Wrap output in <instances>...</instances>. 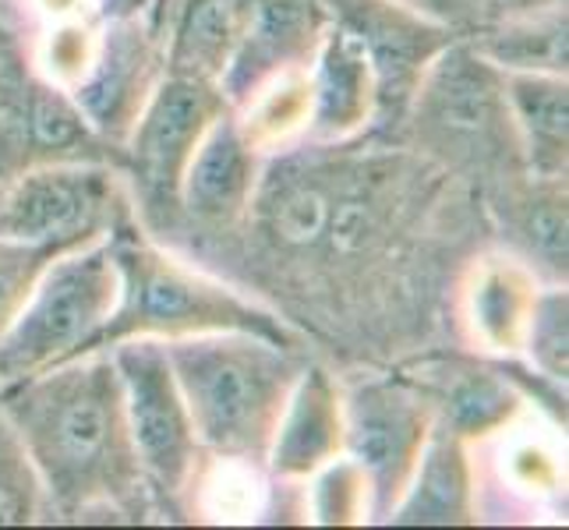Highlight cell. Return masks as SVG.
Here are the masks:
<instances>
[{
    "mask_svg": "<svg viewBox=\"0 0 569 530\" xmlns=\"http://www.w3.org/2000/svg\"><path fill=\"white\" fill-rule=\"evenodd\" d=\"M0 410L36 467L47 523L156 520L110 350L78 353L0 386Z\"/></svg>",
    "mask_w": 569,
    "mask_h": 530,
    "instance_id": "1",
    "label": "cell"
},
{
    "mask_svg": "<svg viewBox=\"0 0 569 530\" xmlns=\"http://www.w3.org/2000/svg\"><path fill=\"white\" fill-rule=\"evenodd\" d=\"M160 343L202 453L209 460L266 467L272 431L308 364L305 350L251 332H209Z\"/></svg>",
    "mask_w": 569,
    "mask_h": 530,
    "instance_id": "2",
    "label": "cell"
},
{
    "mask_svg": "<svg viewBox=\"0 0 569 530\" xmlns=\"http://www.w3.org/2000/svg\"><path fill=\"white\" fill-rule=\"evenodd\" d=\"M110 251L121 293L92 350H110L121 340H184L209 332H251L287 347H305L301 332L277 308L173 254L142 227L113 233Z\"/></svg>",
    "mask_w": 569,
    "mask_h": 530,
    "instance_id": "3",
    "label": "cell"
},
{
    "mask_svg": "<svg viewBox=\"0 0 569 530\" xmlns=\"http://www.w3.org/2000/svg\"><path fill=\"white\" fill-rule=\"evenodd\" d=\"M392 142L478 188L523 170L506 74L463 36L428 64Z\"/></svg>",
    "mask_w": 569,
    "mask_h": 530,
    "instance_id": "4",
    "label": "cell"
},
{
    "mask_svg": "<svg viewBox=\"0 0 569 530\" xmlns=\"http://www.w3.org/2000/svg\"><path fill=\"white\" fill-rule=\"evenodd\" d=\"M121 277L110 238L57 254L0 332V386L89 353L117 308Z\"/></svg>",
    "mask_w": 569,
    "mask_h": 530,
    "instance_id": "5",
    "label": "cell"
},
{
    "mask_svg": "<svg viewBox=\"0 0 569 530\" xmlns=\"http://www.w3.org/2000/svg\"><path fill=\"white\" fill-rule=\"evenodd\" d=\"M121 379L124 421L156 520L191 523V492L206 453L160 340H121L110 347Z\"/></svg>",
    "mask_w": 569,
    "mask_h": 530,
    "instance_id": "6",
    "label": "cell"
},
{
    "mask_svg": "<svg viewBox=\"0 0 569 530\" xmlns=\"http://www.w3.org/2000/svg\"><path fill=\"white\" fill-rule=\"evenodd\" d=\"M233 110L223 89L206 78L163 74L121 146V170L128 177L134 212L149 238H173L181 223V177L194 149Z\"/></svg>",
    "mask_w": 569,
    "mask_h": 530,
    "instance_id": "7",
    "label": "cell"
},
{
    "mask_svg": "<svg viewBox=\"0 0 569 530\" xmlns=\"http://www.w3.org/2000/svg\"><path fill=\"white\" fill-rule=\"evenodd\" d=\"M86 160L121 167V152L89 124L74 96L36 64L22 32L0 14V184L29 167Z\"/></svg>",
    "mask_w": 569,
    "mask_h": 530,
    "instance_id": "8",
    "label": "cell"
},
{
    "mask_svg": "<svg viewBox=\"0 0 569 530\" xmlns=\"http://www.w3.org/2000/svg\"><path fill=\"white\" fill-rule=\"evenodd\" d=\"M142 227L128 177L117 163H43L29 167L0 191V233L64 251Z\"/></svg>",
    "mask_w": 569,
    "mask_h": 530,
    "instance_id": "9",
    "label": "cell"
},
{
    "mask_svg": "<svg viewBox=\"0 0 569 530\" xmlns=\"http://www.w3.org/2000/svg\"><path fill=\"white\" fill-rule=\"evenodd\" d=\"M392 371L421 392L436 428H446L467 446L513 428L527 400L552 410V418L566 424V389L538 379L527 364L517 368L513 358L449 350L410 358Z\"/></svg>",
    "mask_w": 569,
    "mask_h": 530,
    "instance_id": "10",
    "label": "cell"
},
{
    "mask_svg": "<svg viewBox=\"0 0 569 530\" xmlns=\"http://www.w3.org/2000/svg\"><path fill=\"white\" fill-rule=\"evenodd\" d=\"M343 386V457L358 463L371 523H386L431 436V410L400 371H358Z\"/></svg>",
    "mask_w": 569,
    "mask_h": 530,
    "instance_id": "11",
    "label": "cell"
},
{
    "mask_svg": "<svg viewBox=\"0 0 569 530\" xmlns=\"http://www.w3.org/2000/svg\"><path fill=\"white\" fill-rule=\"evenodd\" d=\"M322 8L329 22L361 47L376 74V128L365 139L392 142L421 74L460 36L397 0H322Z\"/></svg>",
    "mask_w": 569,
    "mask_h": 530,
    "instance_id": "12",
    "label": "cell"
},
{
    "mask_svg": "<svg viewBox=\"0 0 569 530\" xmlns=\"http://www.w3.org/2000/svg\"><path fill=\"white\" fill-rule=\"evenodd\" d=\"M167 74L156 0L131 11H103L96 53L68 89L89 124L121 152L156 82Z\"/></svg>",
    "mask_w": 569,
    "mask_h": 530,
    "instance_id": "13",
    "label": "cell"
},
{
    "mask_svg": "<svg viewBox=\"0 0 569 530\" xmlns=\"http://www.w3.org/2000/svg\"><path fill=\"white\" fill-rule=\"evenodd\" d=\"M262 167L266 156L251 146L238 113L227 110L216 117L181 177V223L170 241H178L184 230H199L202 238L241 233Z\"/></svg>",
    "mask_w": 569,
    "mask_h": 530,
    "instance_id": "14",
    "label": "cell"
},
{
    "mask_svg": "<svg viewBox=\"0 0 569 530\" xmlns=\"http://www.w3.org/2000/svg\"><path fill=\"white\" fill-rule=\"evenodd\" d=\"M502 251L520 259L541 283L569 277V177L513 173L481 188Z\"/></svg>",
    "mask_w": 569,
    "mask_h": 530,
    "instance_id": "15",
    "label": "cell"
},
{
    "mask_svg": "<svg viewBox=\"0 0 569 530\" xmlns=\"http://www.w3.org/2000/svg\"><path fill=\"white\" fill-rule=\"evenodd\" d=\"M326 26L322 0H251L244 36L220 78L227 103L238 110L277 74L311 68Z\"/></svg>",
    "mask_w": 569,
    "mask_h": 530,
    "instance_id": "16",
    "label": "cell"
},
{
    "mask_svg": "<svg viewBox=\"0 0 569 530\" xmlns=\"http://www.w3.org/2000/svg\"><path fill=\"white\" fill-rule=\"evenodd\" d=\"M337 457H343V386L332 368L308 361L272 431L266 474L280 484H305Z\"/></svg>",
    "mask_w": 569,
    "mask_h": 530,
    "instance_id": "17",
    "label": "cell"
},
{
    "mask_svg": "<svg viewBox=\"0 0 569 530\" xmlns=\"http://www.w3.org/2000/svg\"><path fill=\"white\" fill-rule=\"evenodd\" d=\"M541 280L520 259L488 251L470 262L460 283V326L485 358H520Z\"/></svg>",
    "mask_w": 569,
    "mask_h": 530,
    "instance_id": "18",
    "label": "cell"
},
{
    "mask_svg": "<svg viewBox=\"0 0 569 530\" xmlns=\"http://www.w3.org/2000/svg\"><path fill=\"white\" fill-rule=\"evenodd\" d=\"M311 113L305 142L347 146L376 128V74L368 57L343 29L326 26V36L308 68Z\"/></svg>",
    "mask_w": 569,
    "mask_h": 530,
    "instance_id": "19",
    "label": "cell"
},
{
    "mask_svg": "<svg viewBox=\"0 0 569 530\" xmlns=\"http://www.w3.org/2000/svg\"><path fill=\"white\" fill-rule=\"evenodd\" d=\"M392 527H470L478 523V470L470 446L431 428L407 492L392 506Z\"/></svg>",
    "mask_w": 569,
    "mask_h": 530,
    "instance_id": "20",
    "label": "cell"
},
{
    "mask_svg": "<svg viewBox=\"0 0 569 530\" xmlns=\"http://www.w3.org/2000/svg\"><path fill=\"white\" fill-rule=\"evenodd\" d=\"M251 0H156L167 74L220 78L248 26Z\"/></svg>",
    "mask_w": 569,
    "mask_h": 530,
    "instance_id": "21",
    "label": "cell"
},
{
    "mask_svg": "<svg viewBox=\"0 0 569 530\" xmlns=\"http://www.w3.org/2000/svg\"><path fill=\"white\" fill-rule=\"evenodd\" d=\"M506 103L523 173L569 177V74H506Z\"/></svg>",
    "mask_w": 569,
    "mask_h": 530,
    "instance_id": "22",
    "label": "cell"
},
{
    "mask_svg": "<svg viewBox=\"0 0 569 530\" xmlns=\"http://www.w3.org/2000/svg\"><path fill=\"white\" fill-rule=\"evenodd\" d=\"M463 39L502 74H569V4L535 14L492 18Z\"/></svg>",
    "mask_w": 569,
    "mask_h": 530,
    "instance_id": "23",
    "label": "cell"
},
{
    "mask_svg": "<svg viewBox=\"0 0 569 530\" xmlns=\"http://www.w3.org/2000/svg\"><path fill=\"white\" fill-rule=\"evenodd\" d=\"M233 113H238L244 134L262 156H277L290 146L305 142L308 113H311L308 68L277 74L272 82H266L248 103H241Z\"/></svg>",
    "mask_w": 569,
    "mask_h": 530,
    "instance_id": "24",
    "label": "cell"
},
{
    "mask_svg": "<svg viewBox=\"0 0 569 530\" xmlns=\"http://www.w3.org/2000/svg\"><path fill=\"white\" fill-rule=\"evenodd\" d=\"M523 364L538 379L566 389L569 379V290L566 283H541L531 322L520 347Z\"/></svg>",
    "mask_w": 569,
    "mask_h": 530,
    "instance_id": "25",
    "label": "cell"
},
{
    "mask_svg": "<svg viewBox=\"0 0 569 530\" xmlns=\"http://www.w3.org/2000/svg\"><path fill=\"white\" fill-rule=\"evenodd\" d=\"M301 492H305V520L311 523H326V527L371 523L368 484L350 457H337L322 470H316L301 484Z\"/></svg>",
    "mask_w": 569,
    "mask_h": 530,
    "instance_id": "26",
    "label": "cell"
},
{
    "mask_svg": "<svg viewBox=\"0 0 569 530\" xmlns=\"http://www.w3.org/2000/svg\"><path fill=\"white\" fill-rule=\"evenodd\" d=\"M29 523H47L43 488L14 424L0 410V527Z\"/></svg>",
    "mask_w": 569,
    "mask_h": 530,
    "instance_id": "27",
    "label": "cell"
},
{
    "mask_svg": "<svg viewBox=\"0 0 569 530\" xmlns=\"http://www.w3.org/2000/svg\"><path fill=\"white\" fill-rule=\"evenodd\" d=\"M57 254H64V248L4 238V233H0V332L11 326L18 308H22L32 293L36 280L43 277V269Z\"/></svg>",
    "mask_w": 569,
    "mask_h": 530,
    "instance_id": "28",
    "label": "cell"
},
{
    "mask_svg": "<svg viewBox=\"0 0 569 530\" xmlns=\"http://www.w3.org/2000/svg\"><path fill=\"white\" fill-rule=\"evenodd\" d=\"M397 4L449 29L453 36H470L485 22V0H397Z\"/></svg>",
    "mask_w": 569,
    "mask_h": 530,
    "instance_id": "29",
    "label": "cell"
},
{
    "mask_svg": "<svg viewBox=\"0 0 569 530\" xmlns=\"http://www.w3.org/2000/svg\"><path fill=\"white\" fill-rule=\"evenodd\" d=\"M562 4H569V0H485V22H492V18H513V14H535Z\"/></svg>",
    "mask_w": 569,
    "mask_h": 530,
    "instance_id": "30",
    "label": "cell"
},
{
    "mask_svg": "<svg viewBox=\"0 0 569 530\" xmlns=\"http://www.w3.org/2000/svg\"><path fill=\"white\" fill-rule=\"evenodd\" d=\"M146 4H152V0H100V11H131Z\"/></svg>",
    "mask_w": 569,
    "mask_h": 530,
    "instance_id": "31",
    "label": "cell"
},
{
    "mask_svg": "<svg viewBox=\"0 0 569 530\" xmlns=\"http://www.w3.org/2000/svg\"><path fill=\"white\" fill-rule=\"evenodd\" d=\"M0 191H4V184H0Z\"/></svg>",
    "mask_w": 569,
    "mask_h": 530,
    "instance_id": "32",
    "label": "cell"
}]
</instances>
